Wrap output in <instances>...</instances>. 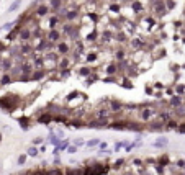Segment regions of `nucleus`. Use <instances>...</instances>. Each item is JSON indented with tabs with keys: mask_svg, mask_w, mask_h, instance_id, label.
<instances>
[{
	"mask_svg": "<svg viewBox=\"0 0 185 175\" xmlns=\"http://www.w3.org/2000/svg\"><path fill=\"white\" fill-rule=\"evenodd\" d=\"M84 175H103L108 172V167L107 165H93V167H89L84 170Z\"/></svg>",
	"mask_w": 185,
	"mask_h": 175,
	"instance_id": "1",
	"label": "nucleus"
},
{
	"mask_svg": "<svg viewBox=\"0 0 185 175\" xmlns=\"http://www.w3.org/2000/svg\"><path fill=\"white\" fill-rule=\"evenodd\" d=\"M169 144V139L167 137H157L156 141H154V146L156 147H165Z\"/></svg>",
	"mask_w": 185,
	"mask_h": 175,
	"instance_id": "2",
	"label": "nucleus"
},
{
	"mask_svg": "<svg viewBox=\"0 0 185 175\" xmlns=\"http://www.w3.org/2000/svg\"><path fill=\"white\" fill-rule=\"evenodd\" d=\"M56 151H67V147H69V141H62V142H57L56 144Z\"/></svg>",
	"mask_w": 185,
	"mask_h": 175,
	"instance_id": "3",
	"label": "nucleus"
},
{
	"mask_svg": "<svg viewBox=\"0 0 185 175\" xmlns=\"http://www.w3.org/2000/svg\"><path fill=\"white\" fill-rule=\"evenodd\" d=\"M57 51H59L61 54H66V52L69 51V46L64 44V43H59V44H57Z\"/></svg>",
	"mask_w": 185,
	"mask_h": 175,
	"instance_id": "4",
	"label": "nucleus"
},
{
	"mask_svg": "<svg viewBox=\"0 0 185 175\" xmlns=\"http://www.w3.org/2000/svg\"><path fill=\"white\" fill-rule=\"evenodd\" d=\"M48 12H49V8H48L46 5H43V7H39V8H38V12H36V13H38V16H44Z\"/></svg>",
	"mask_w": 185,
	"mask_h": 175,
	"instance_id": "5",
	"label": "nucleus"
},
{
	"mask_svg": "<svg viewBox=\"0 0 185 175\" xmlns=\"http://www.w3.org/2000/svg\"><path fill=\"white\" fill-rule=\"evenodd\" d=\"M51 119H52V116H51V115H43V116H39V123H44V124L49 123Z\"/></svg>",
	"mask_w": 185,
	"mask_h": 175,
	"instance_id": "6",
	"label": "nucleus"
},
{
	"mask_svg": "<svg viewBox=\"0 0 185 175\" xmlns=\"http://www.w3.org/2000/svg\"><path fill=\"white\" fill-rule=\"evenodd\" d=\"M107 116H108V110H105V108L98 110V118L100 119H107Z\"/></svg>",
	"mask_w": 185,
	"mask_h": 175,
	"instance_id": "7",
	"label": "nucleus"
},
{
	"mask_svg": "<svg viewBox=\"0 0 185 175\" xmlns=\"http://www.w3.org/2000/svg\"><path fill=\"white\" fill-rule=\"evenodd\" d=\"M49 39H51V41H57V39H59V33L54 31V30H51V33H49Z\"/></svg>",
	"mask_w": 185,
	"mask_h": 175,
	"instance_id": "8",
	"label": "nucleus"
},
{
	"mask_svg": "<svg viewBox=\"0 0 185 175\" xmlns=\"http://www.w3.org/2000/svg\"><path fill=\"white\" fill-rule=\"evenodd\" d=\"M87 146L92 149V147H95V146H100V141H98V139H92V141L87 142Z\"/></svg>",
	"mask_w": 185,
	"mask_h": 175,
	"instance_id": "9",
	"label": "nucleus"
},
{
	"mask_svg": "<svg viewBox=\"0 0 185 175\" xmlns=\"http://www.w3.org/2000/svg\"><path fill=\"white\" fill-rule=\"evenodd\" d=\"M30 36H31V33H30L28 30H23V31L20 33V38H21V39H28Z\"/></svg>",
	"mask_w": 185,
	"mask_h": 175,
	"instance_id": "10",
	"label": "nucleus"
},
{
	"mask_svg": "<svg viewBox=\"0 0 185 175\" xmlns=\"http://www.w3.org/2000/svg\"><path fill=\"white\" fill-rule=\"evenodd\" d=\"M66 18H67V20H75V18H77V12H69V13H66Z\"/></svg>",
	"mask_w": 185,
	"mask_h": 175,
	"instance_id": "11",
	"label": "nucleus"
},
{
	"mask_svg": "<svg viewBox=\"0 0 185 175\" xmlns=\"http://www.w3.org/2000/svg\"><path fill=\"white\" fill-rule=\"evenodd\" d=\"M131 46H133L134 49H141V48H143V43L139 41V39H134V41L131 43Z\"/></svg>",
	"mask_w": 185,
	"mask_h": 175,
	"instance_id": "12",
	"label": "nucleus"
},
{
	"mask_svg": "<svg viewBox=\"0 0 185 175\" xmlns=\"http://www.w3.org/2000/svg\"><path fill=\"white\" fill-rule=\"evenodd\" d=\"M136 146H138V142H126V151L131 152V149H134Z\"/></svg>",
	"mask_w": 185,
	"mask_h": 175,
	"instance_id": "13",
	"label": "nucleus"
},
{
	"mask_svg": "<svg viewBox=\"0 0 185 175\" xmlns=\"http://www.w3.org/2000/svg\"><path fill=\"white\" fill-rule=\"evenodd\" d=\"M123 146H126V142H125V141H118V142H116V144H115V151L118 152V151H120V149H121V147H123Z\"/></svg>",
	"mask_w": 185,
	"mask_h": 175,
	"instance_id": "14",
	"label": "nucleus"
},
{
	"mask_svg": "<svg viewBox=\"0 0 185 175\" xmlns=\"http://www.w3.org/2000/svg\"><path fill=\"white\" fill-rule=\"evenodd\" d=\"M156 3H157V5H156V12H159L161 15H162V13H164V7H162V2H156Z\"/></svg>",
	"mask_w": 185,
	"mask_h": 175,
	"instance_id": "15",
	"label": "nucleus"
},
{
	"mask_svg": "<svg viewBox=\"0 0 185 175\" xmlns=\"http://www.w3.org/2000/svg\"><path fill=\"white\" fill-rule=\"evenodd\" d=\"M120 103H116V102H111V110H113V111H120L121 108H120Z\"/></svg>",
	"mask_w": 185,
	"mask_h": 175,
	"instance_id": "16",
	"label": "nucleus"
},
{
	"mask_svg": "<svg viewBox=\"0 0 185 175\" xmlns=\"http://www.w3.org/2000/svg\"><path fill=\"white\" fill-rule=\"evenodd\" d=\"M151 115H152V111H151V110H144V111H143V119H147Z\"/></svg>",
	"mask_w": 185,
	"mask_h": 175,
	"instance_id": "17",
	"label": "nucleus"
},
{
	"mask_svg": "<svg viewBox=\"0 0 185 175\" xmlns=\"http://www.w3.org/2000/svg\"><path fill=\"white\" fill-rule=\"evenodd\" d=\"M28 154L30 155H38V149H36V147H30V149H28Z\"/></svg>",
	"mask_w": 185,
	"mask_h": 175,
	"instance_id": "18",
	"label": "nucleus"
},
{
	"mask_svg": "<svg viewBox=\"0 0 185 175\" xmlns=\"http://www.w3.org/2000/svg\"><path fill=\"white\" fill-rule=\"evenodd\" d=\"M67 152H69V154H75V152H77V146H69L67 147Z\"/></svg>",
	"mask_w": 185,
	"mask_h": 175,
	"instance_id": "19",
	"label": "nucleus"
},
{
	"mask_svg": "<svg viewBox=\"0 0 185 175\" xmlns=\"http://www.w3.org/2000/svg\"><path fill=\"white\" fill-rule=\"evenodd\" d=\"M49 141H51L52 144H57V142H59V139H57V136H54V134H51V136H49Z\"/></svg>",
	"mask_w": 185,
	"mask_h": 175,
	"instance_id": "20",
	"label": "nucleus"
},
{
	"mask_svg": "<svg viewBox=\"0 0 185 175\" xmlns=\"http://www.w3.org/2000/svg\"><path fill=\"white\" fill-rule=\"evenodd\" d=\"M115 72H116V67H115V66H110V67L107 69V74H110V75L115 74Z\"/></svg>",
	"mask_w": 185,
	"mask_h": 175,
	"instance_id": "21",
	"label": "nucleus"
},
{
	"mask_svg": "<svg viewBox=\"0 0 185 175\" xmlns=\"http://www.w3.org/2000/svg\"><path fill=\"white\" fill-rule=\"evenodd\" d=\"M18 7H20V0H16V2H15V3H13V5L10 7V12H13V10H16Z\"/></svg>",
	"mask_w": 185,
	"mask_h": 175,
	"instance_id": "22",
	"label": "nucleus"
},
{
	"mask_svg": "<svg viewBox=\"0 0 185 175\" xmlns=\"http://www.w3.org/2000/svg\"><path fill=\"white\" fill-rule=\"evenodd\" d=\"M46 175H61V172H59L57 169H54V170H49V172H48Z\"/></svg>",
	"mask_w": 185,
	"mask_h": 175,
	"instance_id": "23",
	"label": "nucleus"
},
{
	"mask_svg": "<svg viewBox=\"0 0 185 175\" xmlns=\"http://www.w3.org/2000/svg\"><path fill=\"white\" fill-rule=\"evenodd\" d=\"M170 103H172V105H179L180 103V97H174L172 100H170Z\"/></svg>",
	"mask_w": 185,
	"mask_h": 175,
	"instance_id": "24",
	"label": "nucleus"
},
{
	"mask_svg": "<svg viewBox=\"0 0 185 175\" xmlns=\"http://www.w3.org/2000/svg\"><path fill=\"white\" fill-rule=\"evenodd\" d=\"M26 162V155H20V159H18V164L20 165H23Z\"/></svg>",
	"mask_w": 185,
	"mask_h": 175,
	"instance_id": "25",
	"label": "nucleus"
},
{
	"mask_svg": "<svg viewBox=\"0 0 185 175\" xmlns=\"http://www.w3.org/2000/svg\"><path fill=\"white\" fill-rule=\"evenodd\" d=\"M133 8H134V10H136V12H139V10H141L143 7L139 5V2H134V3H133Z\"/></svg>",
	"mask_w": 185,
	"mask_h": 175,
	"instance_id": "26",
	"label": "nucleus"
},
{
	"mask_svg": "<svg viewBox=\"0 0 185 175\" xmlns=\"http://www.w3.org/2000/svg\"><path fill=\"white\" fill-rule=\"evenodd\" d=\"M56 23H57V18H51V20H49V26H51V28H54Z\"/></svg>",
	"mask_w": 185,
	"mask_h": 175,
	"instance_id": "27",
	"label": "nucleus"
},
{
	"mask_svg": "<svg viewBox=\"0 0 185 175\" xmlns=\"http://www.w3.org/2000/svg\"><path fill=\"white\" fill-rule=\"evenodd\" d=\"M59 5H61V2H59V0H52V2H51V7H54V8H57Z\"/></svg>",
	"mask_w": 185,
	"mask_h": 175,
	"instance_id": "28",
	"label": "nucleus"
},
{
	"mask_svg": "<svg viewBox=\"0 0 185 175\" xmlns=\"http://www.w3.org/2000/svg\"><path fill=\"white\" fill-rule=\"evenodd\" d=\"M123 160H125V159H118V160L115 162V167H116V169H118V167H121V165H123Z\"/></svg>",
	"mask_w": 185,
	"mask_h": 175,
	"instance_id": "29",
	"label": "nucleus"
},
{
	"mask_svg": "<svg viewBox=\"0 0 185 175\" xmlns=\"http://www.w3.org/2000/svg\"><path fill=\"white\" fill-rule=\"evenodd\" d=\"M30 51H31V48L28 44H26V46H21V52H30Z\"/></svg>",
	"mask_w": 185,
	"mask_h": 175,
	"instance_id": "30",
	"label": "nucleus"
},
{
	"mask_svg": "<svg viewBox=\"0 0 185 175\" xmlns=\"http://www.w3.org/2000/svg\"><path fill=\"white\" fill-rule=\"evenodd\" d=\"M43 77V72H34L33 74V79H41Z\"/></svg>",
	"mask_w": 185,
	"mask_h": 175,
	"instance_id": "31",
	"label": "nucleus"
},
{
	"mask_svg": "<svg viewBox=\"0 0 185 175\" xmlns=\"http://www.w3.org/2000/svg\"><path fill=\"white\" fill-rule=\"evenodd\" d=\"M116 57H118V59H123V57H125V52H123V51H118V52H116Z\"/></svg>",
	"mask_w": 185,
	"mask_h": 175,
	"instance_id": "32",
	"label": "nucleus"
},
{
	"mask_svg": "<svg viewBox=\"0 0 185 175\" xmlns=\"http://www.w3.org/2000/svg\"><path fill=\"white\" fill-rule=\"evenodd\" d=\"M110 10H111V12H120V7H118V5H111Z\"/></svg>",
	"mask_w": 185,
	"mask_h": 175,
	"instance_id": "33",
	"label": "nucleus"
},
{
	"mask_svg": "<svg viewBox=\"0 0 185 175\" xmlns=\"http://www.w3.org/2000/svg\"><path fill=\"white\" fill-rule=\"evenodd\" d=\"M107 147H108V144H107V142H100V151H105Z\"/></svg>",
	"mask_w": 185,
	"mask_h": 175,
	"instance_id": "34",
	"label": "nucleus"
},
{
	"mask_svg": "<svg viewBox=\"0 0 185 175\" xmlns=\"http://www.w3.org/2000/svg\"><path fill=\"white\" fill-rule=\"evenodd\" d=\"M167 8H174V0H167Z\"/></svg>",
	"mask_w": 185,
	"mask_h": 175,
	"instance_id": "35",
	"label": "nucleus"
},
{
	"mask_svg": "<svg viewBox=\"0 0 185 175\" xmlns=\"http://www.w3.org/2000/svg\"><path fill=\"white\" fill-rule=\"evenodd\" d=\"M75 146H84V141H82V139H77V141H75Z\"/></svg>",
	"mask_w": 185,
	"mask_h": 175,
	"instance_id": "36",
	"label": "nucleus"
},
{
	"mask_svg": "<svg viewBox=\"0 0 185 175\" xmlns=\"http://www.w3.org/2000/svg\"><path fill=\"white\" fill-rule=\"evenodd\" d=\"M159 118H161V119H169V115H167V113H162Z\"/></svg>",
	"mask_w": 185,
	"mask_h": 175,
	"instance_id": "37",
	"label": "nucleus"
},
{
	"mask_svg": "<svg viewBox=\"0 0 185 175\" xmlns=\"http://www.w3.org/2000/svg\"><path fill=\"white\" fill-rule=\"evenodd\" d=\"M89 72H90L89 69H82V70H80V75H87Z\"/></svg>",
	"mask_w": 185,
	"mask_h": 175,
	"instance_id": "38",
	"label": "nucleus"
},
{
	"mask_svg": "<svg viewBox=\"0 0 185 175\" xmlns=\"http://www.w3.org/2000/svg\"><path fill=\"white\" fill-rule=\"evenodd\" d=\"M33 142H34V144H39V142H43V139H41V137H34Z\"/></svg>",
	"mask_w": 185,
	"mask_h": 175,
	"instance_id": "39",
	"label": "nucleus"
},
{
	"mask_svg": "<svg viewBox=\"0 0 185 175\" xmlns=\"http://www.w3.org/2000/svg\"><path fill=\"white\" fill-rule=\"evenodd\" d=\"M8 82H10V77H3L2 79V84H8Z\"/></svg>",
	"mask_w": 185,
	"mask_h": 175,
	"instance_id": "40",
	"label": "nucleus"
},
{
	"mask_svg": "<svg viewBox=\"0 0 185 175\" xmlns=\"http://www.w3.org/2000/svg\"><path fill=\"white\" fill-rule=\"evenodd\" d=\"M61 67H67V61H66V59L61 62Z\"/></svg>",
	"mask_w": 185,
	"mask_h": 175,
	"instance_id": "41",
	"label": "nucleus"
},
{
	"mask_svg": "<svg viewBox=\"0 0 185 175\" xmlns=\"http://www.w3.org/2000/svg\"><path fill=\"white\" fill-rule=\"evenodd\" d=\"M179 165H180V167H183V169H185V160H180V162H179Z\"/></svg>",
	"mask_w": 185,
	"mask_h": 175,
	"instance_id": "42",
	"label": "nucleus"
},
{
	"mask_svg": "<svg viewBox=\"0 0 185 175\" xmlns=\"http://www.w3.org/2000/svg\"><path fill=\"white\" fill-rule=\"evenodd\" d=\"M180 131H182V133L185 131V124H183V126H180Z\"/></svg>",
	"mask_w": 185,
	"mask_h": 175,
	"instance_id": "43",
	"label": "nucleus"
},
{
	"mask_svg": "<svg viewBox=\"0 0 185 175\" xmlns=\"http://www.w3.org/2000/svg\"><path fill=\"white\" fill-rule=\"evenodd\" d=\"M0 141H2V136H0Z\"/></svg>",
	"mask_w": 185,
	"mask_h": 175,
	"instance_id": "44",
	"label": "nucleus"
}]
</instances>
